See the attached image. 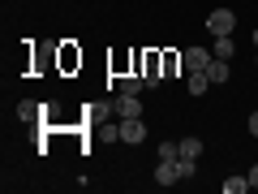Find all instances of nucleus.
I'll use <instances>...</instances> for the list:
<instances>
[{"label": "nucleus", "mask_w": 258, "mask_h": 194, "mask_svg": "<svg viewBox=\"0 0 258 194\" xmlns=\"http://www.w3.org/2000/svg\"><path fill=\"white\" fill-rule=\"evenodd\" d=\"M232 26H237V13H232V9H215L211 18H207V30H211L215 39H224V35H232Z\"/></svg>", "instance_id": "nucleus-1"}, {"label": "nucleus", "mask_w": 258, "mask_h": 194, "mask_svg": "<svg viewBox=\"0 0 258 194\" xmlns=\"http://www.w3.org/2000/svg\"><path fill=\"white\" fill-rule=\"evenodd\" d=\"M112 112H116L120 121H125V117H142V100H138V95H129V91H120L116 104H112Z\"/></svg>", "instance_id": "nucleus-2"}, {"label": "nucleus", "mask_w": 258, "mask_h": 194, "mask_svg": "<svg viewBox=\"0 0 258 194\" xmlns=\"http://www.w3.org/2000/svg\"><path fill=\"white\" fill-rule=\"evenodd\" d=\"M142 138H147L142 117H125V121H120V142H142Z\"/></svg>", "instance_id": "nucleus-3"}, {"label": "nucleus", "mask_w": 258, "mask_h": 194, "mask_svg": "<svg viewBox=\"0 0 258 194\" xmlns=\"http://www.w3.org/2000/svg\"><path fill=\"white\" fill-rule=\"evenodd\" d=\"M207 65H211V52H207V47H185V69H189V74H198Z\"/></svg>", "instance_id": "nucleus-4"}, {"label": "nucleus", "mask_w": 258, "mask_h": 194, "mask_svg": "<svg viewBox=\"0 0 258 194\" xmlns=\"http://www.w3.org/2000/svg\"><path fill=\"white\" fill-rule=\"evenodd\" d=\"M155 181H159V185H176V181H181V168H176V160H159Z\"/></svg>", "instance_id": "nucleus-5"}, {"label": "nucleus", "mask_w": 258, "mask_h": 194, "mask_svg": "<svg viewBox=\"0 0 258 194\" xmlns=\"http://www.w3.org/2000/svg\"><path fill=\"white\" fill-rule=\"evenodd\" d=\"M207 78H211V82L215 86H220V82H228V61H220V56H211V65H207Z\"/></svg>", "instance_id": "nucleus-6"}, {"label": "nucleus", "mask_w": 258, "mask_h": 194, "mask_svg": "<svg viewBox=\"0 0 258 194\" xmlns=\"http://www.w3.org/2000/svg\"><path fill=\"white\" fill-rule=\"evenodd\" d=\"M207 86H211V78H207V69H198V74H189V95H207Z\"/></svg>", "instance_id": "nucleus-7"}, {"label": "nucleus", "mask_w": 258, "mask_h": 194, "mask_svg": "<svg viewBox=\"0 0 258 194\" xmlns=\"http://www.w3.org/2000/svg\"><path fill=\"white\" fill-rule=\"evenodd\" d=\"M142 86H147V78H142V74H125V78H120V91H129V95H138Z\"/></svg>", "instance_id": "nucleus-8"}, {"label": "nucleus", "mask_w": 258, "mask_h": 194, "mask_svg": "<svg viewBox=\"0 0 258 194\" xmlns=\"http://www.w3.org/2000/svg\"><path fill=\"white\" fill-rule=\"evenodd\" d=\"M249 190V177H228L224 181V194H245Z\"/></svg>", "instance_id": "nucleus-9"}, {"label": "nucleus", "mask_w": 258, "mask_h": 194, "mask_svg": "<svg viewBox=\"0 0 258 194\" xmlns=\"http://www.w3.org/2000/svg\"><path fill=\"white\" fill-rule=\"evenodd\" d=\"M35 117H39V104L35 100H22L18 104V121H35Z\"/></svg>", "instance_id": "nucleus-10"}, {"label": "nucleus", "mask_w": 258, "mask_h": 194, "mask_svg": "<svg viewBox=\"0 0 258 194\" xmlns=\"http://www.w3.org/2000/svg\"><path fill=\"white\" fill-rule=\"evenodd\" d=\"M181 156H194V160H198V156H203V142H198V138H181Z\"/></svg>", "instance_id": "nucleus-11"}, {"label": "nucleus", "mask_w": 258, "mask_h": 194, "mask_svg": "<svg viewBox=\"0 0 258 194\" xmlns=\"http://www.w3.org/2000/svg\"><path fill=\"white\" fill-rule=\"evenodd\" d=\"M181 156V142H164V147H159V160H176Z\"/></svg>", "instance_id": "nucleus-12"}, {"label": "nucleus", "mask_w": 258, "mask_h": 194, "mask_svg": "<svg viewBox=\"0 0 258 194\" xmlns=\"http://www.w3.org/2000/svg\"><path fill=\"white\" fill-rule=\"evenodd\" d=\"M249 138H258V112H249Z\"/></svg>", "instance_id": "nucleus-13"}, {"label": "nucleus", "mask_w": 258, "mask_h": 194, "mask_svg": "<svg viewBox=\"0 0 258 194\" xmlns=\"http://www.w3.org/2000/svg\"><path fill=\"white\" fill-rule=\"evenodd\" d=\"M249 185H258V164H254V168H249Z\"/></svg>", "instance_id": "nucleus-14"}, {"label": "nucleus", "mask_w": 258, "mask_h": 194, "mask_svg": "<svg viewBox=\"0 0 258 194\" xmlns=\"http://www.w3.org/2000/svg\"><path fill=\"white\" fill-rule=\"evenodd\" d=\"M254 43H258V30H254Z\"/></svg>", "instance_id": "nucleus-15"}]
</instances>
